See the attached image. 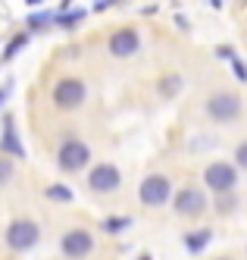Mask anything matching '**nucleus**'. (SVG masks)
<instances>
[{
    "mask_svg": "<svg viewBox=\"0 0 247 260\" xmlns=\"http://www.w3.org/2000/svg\"><path fill=\"white\" fill-rule=\"evenodd\" d=\"M203 182H206V188L216 191V194L235 191V185H238V170H235V163H225V160L210 163V166L203 170Z\"/></svg>",
    "mask_w": 247,
    "mask_h": 260,
    "instance_id": "f257e3e1",
    "label": "nucleus"
},
{
    "mask_svg": "<svg viewBox=\"0 0 247 260\" xmlns=\"http://www.w3.org/2000/svg\"><path fill=\"white\" fill-rule=\"evenodd\" d=\"M38 241H41V229H38L34 219H13L7 229V245L13 251H31Z\"/></svg>",
    "mask_w": 247,
    "mask_h": 260,
    "instance_id": "f03ea898",
    "label": "nucleus"
},
{
    "mask_svg": "<svg viewBox=\"0 0 247 260\" xmlns=\"http://www.w3.org/2000/svg\"><path fill=\"white\" fill-rule=\"evenodd\" d=\"M88 160H91V151L79 138H66L60 144V151H56V163H60L63 173H79L82 166H88Z\"/></svg>",
    "mask_w": 247,
    "mask_h": 260,
    "instance_id": "7ed1b4c3",
    "label": "nucleus"
},
{
    "mask_svg": "<svg viewBox=\"0 0 247 260\" xmlns=\"http://www.w3.org/2000/svg\"><path fill=\"white\" fill-rule=\"evenodd\" d=\"M241 113V98L235 91H216V94L206 101V116L216 122H232Z\"/></svg>",
    "mask_w": 247,
    "mask_h": 260,
    "instance_id": "20e7f679",
    "label": "nucleus"
},
{
    "mask_svg": "<svg viewBox=\"0 0 247 260\" xmlns=\"http://www.w3.org/2000/svg\"><path fill=\"white\" fill-rule=\"evenodd\" d=\"M169 194H172V182L160 173L147 176L138 188V198H141L144 207H163V204H169Z\"/></svg>",
    "mask_w": 247,
    "mask_h": 260,
    "instance_id": "39448f33",
    "label": "nucleus"
},
{
    "mask_svg": "<svg viewBox=\"0 0 247 260\" xmlns=\"http://www.w3.org/2000/svg\"><path fill=\"white\" fill-rule=\"evenodd\" d=\"M172 207H175L179 216H200L206 210V198H203L200 188H194V185H185V188L175 191Z\"/></svg>",
    "mask_w": 247,
    "mask_h": 260,
    "instance_id": "423d86ee",
    "label": "nucleus"
},
{
    "mask_svg": "<svg viewBox=\"0 0 247 260\" xmlns=\"http://www.w3.org/2000/svg\"><path fill=\"white\" fill-rule=\"evenodd\" d=\"M85 101V85L79 79H60L53 85V104L60 110H75Z\"/></svg>",
    "mask_w": 247,
    "mask_h": 260,
    "instance_id": "0eeeda50",
    "label": "nucleus"
},
{
    "mask_svg": "<svg viewBox=\"0 0 247 260\" xmlns=\"http://www.w3.org/2000/svg\"><path fill=\"white\" fill-rule=\"evenodd\" d=\"M88 185H91V191H97V194H110L122 185V176L113 163H100L88 173Z\"/></svg>",
    "mask_w": 247,
    "mask_h": 260,
    "instance_id": "6e6552de",
    "label": "nucleus"
},
{
    "mask_svg": "<svg viewBox=\"0 0 247 260\" xmlns=\"http://www.w3.org/2000/svg\"><path fill=\"white\" fill-rule=\"evenodd\" d=\"M60 248H63V254H66L69 260H85V257L94 251V235L85 232V229H72V232L63 235Z\"/></svg>",
    "mask_w": 247,
    "mask_h": 260,
    "instance_id": "1a4fd4ad",
    "label": "nucleus"
},
{
    "mask_svg": "<svg viewBox=\"0 0 247 260\" xmlns=\"http://www.w3.org/2000/svg\"><path fill=\"white\" fill-rule=\"evenodd\" d=\"M138 47H141V38H138L135 28H119V31L110 35V53H113V57H119V60L131 57Z\"/></svg>",
    "mask_w": 247,
    "mask_h": 260,
    "instance_id": "9d476101",
    "label": "nucleus"
},
{
    "mask_svg": "<svg viewBox=\"0 0 247 260\" xmlns=\"http://www.w3.org/2000/svg\"><path fill=\"white\" fill-rule=\"evenodd\" d=\"M0 147H4L10 157H19V160L25 157V147H22V141H19V135H16L13 116H4V138H0Z\"/></svg>",
    "mask_w": 247,
    "mask_h": 260,
    "instance_id": "9b49d317",
    "label": "nucleus"
},
{
    "mask_svg": "<svg viewBox=\"0 0 247 260\" xmlns=\"http://www.w3.org/2000/svg\"><path fill=\"white\" fill-rule=\"evenodd\" d=\"M213 241V229H197V232H188L185 235V251L188 254H200L206 245Z\"/></svg>",
    "mask_w": 247,
    "mask_h": 260,
    "instance_id": "f8f14e48",
    "label": "nucleus"
},
{
    "mask_svg": "<svg viewBox=\"0 0 247 260\" xmlns=\"http://www.w3.org/2000/svg\"><path fill=\"white\" fill-rule=\"evenodd\" d=\"M88 16V10H60L53 16V25H63V28H75L82 19Z\"/></svg>",
    "mask_w": 247,
    "mask_h": 260,
    "instance_id": "ddd939ff",
    "label": "nucleus"
},
{
    "mask_svg": "<svg viewBox=\"0 0 247 260\" xmlns=\"http://www.w3.org/2000/svg\"><path fill=\"white\" fill-rule=\"evenodd\" d=\"M53 10H41V13H31V16H25V22H28V28L31 31H44L47 25H53Z\"/></svg>",
    "mask_w": 247,
    "mask_h": 260,
    "instance_id": "4468645a",
    "label": "nucleus"
},
{
    "mask_svg": "<svg viewBox=\"0 0 247 260\" xmlns=\"http://www.w3.org/2000/svg\"><path fill=\"white\" fill-rule=\"evenodd\" d=\"M50 201H56V204H69L72 201V188L69 185H47V191H44Z\"/></svg>",
    "mask_w": 247,
    "mask_h": 260,
    "instance_id": "2eb2a0df",
    "label": "nucleus"
},
{
    "mask_svg": "<svg viewBox=\"0 0 247 260\" xmlns=\"http://www.w3.org/2000/svg\"><path fill=\"white\" fill-rule=\"evenodd\" d=\"M179 88H182V79H179V76H166V79L160 82V94H163V98H175Z\"/></svg>",
    "mask_w": 247,
    "mask_h": 260,
    "instance_id": "dca6fc26",
    "label": "nucleus"
},
{
    "mask_svg": "<svg viewBox=\"0 0 247 260\" xmlns=\"http://www.w3.org/2000/svg\"><path fill=\"white\" fill-rule=\"evenodd\" d=\"M25 44H28V35H16V38L7 44V50H4V60H13L19 50H25Z\"/></svg>",
    "mask_w": 247,
    "mask_h": 260,
    "instance_id": "f3484780",
    "label": "nucleus"
},
{
    "mask_svg": "<svg viewBox=\"0 0 247 260\" xmlns=\"http://www.w3.org/2000/svg\"><path fill=\"white\" fill-rule=\"evenodd\" d=\"M232 72H235V79H238V82H247V63H244V60L232 57Z\"/></svg>",
    "mask_w": 247,
    "mask_h": 260,
    "instance_id": "a211bd4d",
    "label": "nucleus"
},
{
    "mask_svg": "<svg viewBox=\"0 0 247 260\" xmlns=\"http://www.w3.org/2000/svg\"><path fill=\"white\" fill-rule=\"evenodd\" d=\"M216 207H219L222 213H229V210L235 207V198H232V191H225V194H219V201H216Z\"/></svg>",
    "mask_w": 247,
    "mask_h": 260,
    "instance_id": "6ab92c4d",
    "label": "nucleus"
},
{
    "mask_svg": "<svg viewBox=\"0 0 247 260\" xmlns=\"http://www.w3.org/2000/svg\"><path fill=\"white\" fill-rule=\"evenodd\" d=\"M10 176H13V163H10L7 157H0V185H7Z\"/></svg>",
    "mask_w": 247,
    "mask_h": 260,
    "instance_id": "aec40b11",
    "label": "nucleus"
},
{
    "mask_svg": "<svg viewBox=\"0 0 247 260\" xmlns=\"http://www.w3.org/2000/svg\"><path fill=\"white\" fill-rule=\"evenodd\" d=\"M125 226H128V219H107V222H103L107 232H122Z\"/></svg>",
    "mask_w": 247,
    "mask_h": 260,
    "instance_id": "412c9836",
    "label": "nucleus"
},
{
    "mask_svg": "<svg viewBox=\"0 0 247 260\" xmlns=\"http://www.w3.org/2000/svg\"><path fill=\"white\" fill-rule=\"evenodd\" d=\"M235 166H244V170H247V141L238 144V151H235Z\"/></svg>",
    "mask_w": 247,
    "mask_h": 260,
    "instance_id": "4be33fe9",
    "label": "nucleus"
},
{
    "mask_svg": "<svg viewBox=\"0 0 247 260\" xmlns=\"http://www.w3.org/2000/svg\"><path fill=\"white\" fill-rule=\"evenodd\" d=\"M216 53H219V57H222V60H232V57H235V53H232V47H219Z\"/></svg>",
    "mask_w": 247,
    "mask_h": 260,
    "instance_id": "5701e85b",
    "label": "nucleus"
},
{
    "mask_svg": "<svg viewBox=\"0 0 247 260\" xmlns=\"http://www.w3.org/2000/svg\"><path fill=\"white\" fill-rule=\"evenodd\" d=\"M110 4H116V0H97V4H94V10H107Z\"/></svg>",
    "mask_w": 247,
    "mask_h": 260,
    "instance_id": "b1692460",
    "label": "nucleus"
},
{
    "mask_svg": "<svg viewBox=\"0 0 247 260\" xmlns=\"http://www.w3.org/2000/svg\"><path fill=\"white\" fill-rule=\"evenodd\" d=\"M7 94H10V91H7V88H4V91H0V104H4V101H7Z\"/></svg>",
    "mask_w": 247,
    "mask_h": 260,
    "instance_id": "393cba45",
    "label": "nucleus"
},
{
    "mask_svg": "<svg viewBox=\"0 0 247 260\" xmlns=\"http://www.w3.org/2000/svg\"><path fill=\"white\" fill-rule=\"evenodd\" d=\"M25 4H28V7H38V4H41V0H25Z\"/></svg>",
    "mask_w": 247,
    "mask_h": 260,
    "instance_id": "a878e982",
    "label": "nucleus"
},
{
    "mask_svg": "<svg viewBox=\"0 0 247 260\" xmlns=\"http://www.w3.org/2000/svg\"><path fill=\"white\" fill-rule=\"evenodd\" d=\"M210 7H222V0H210Z\"/></svg>",
    "mask_w": 247,
    "mask_h": 260,
    "instance_id": "bb28decb",
    "label": "nucleus"
},
{
    "mask_svg": "<svg viewBox=\"0 0 247 260\" xmlns=\"http://www.w3.org/2000/svg\"><path fill=\"white\" fill-rule=\"evenodd\" d=\"M69 4H72V0H63V10H69Z\"/></svg>",
    "mask_w": 247,
    "mask_h": 260,
    "instance_id": "cd10ccee",
    "label": "nucleus"
},
{
    "mask_svg": "<svg viewBox=\"0 0 247 260\" xmlns=\"http://www.w3.org/2000/svg\"><path fill=\"white\" fill-rule=\"evenodd\" d=\"M138 260H154V257H147V254H141V257H138Z\"/></svg>",
    "mask_w": 247,
    "mask_h": 260,
    "instance_id": "c85d7f7f",
    "label": "nucleus"
}]
</instances>
